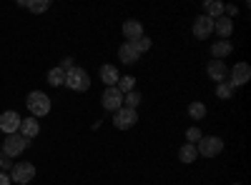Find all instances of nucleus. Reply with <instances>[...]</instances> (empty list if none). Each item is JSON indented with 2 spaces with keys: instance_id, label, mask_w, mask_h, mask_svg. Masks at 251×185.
Returning <instances> with one entry per match:
<instances>
[{
  "instance_id": "obj_28",
  "label": "nucleus",
  "mask_w": 251,
  "mask_h": 185,
  "mask_svg": "<svg viewBox=\"0 0 251 185\" xmlns=\"http://www.w3.org/2000/svg\"><path fill=\"white\" fill-rule=\"evenodd\" d=\"M10 183H13V180H10V175L0 170V185H10Z\"/></svg>"
},
{
  "instance_id": "obj_12",
  "label": "nucleus",
  "mask_w": 251,
  "mask_h": 185,
  "mask_svg": "<svg viewBox=\"0 0 251 185\" xmlns=\"http://www.w3.org/2000/svg\"><path fill=\"white\" fill-rule=\"evenodd\" d=\"M123 35L128 38V43H133V40L143 38V25L138 23V20H126L123 23Z\"/></svg>"
},
{
  "instance_id": "obj_8",
  "label": "nucleus",
  "mask_w": 251,
  "mask_h": 185,
  "mask_svg": "<svg viewBox=\"0 0 251 185\" xmlns=\"http://www.w3.org/2000/svg\"><path fill=\"white\" fill-rule=\"evenodd\" d=\"M136 120H138L136 110H131V108H121V110H116V115H113V125H116L118 130H128V128L136 125Z\"/></svg>"
},
{
  "instance_id": "obj_26",
  "label": "nucleus",
  "mask_w": 251,
  "mask_h": 185,
  "mask_svg": "<svg viewBox=\"0 0 251 185\" xmlns=\"http://www.w3.org/2000/svg\"><path fill=\"white\" fill-rule=\"evenodd\" d=\"M231 93H234V90H231V85H228L226 80H224V83H216V95H219L221 100H228V98H231Z\"/></svg>"
},
{
  "instance_id": "obj_14",
  "label": "nucleus",
  "mask_w": 251,
  "mask_h": 185,
  "mask_svg": "<svg viewBox=\"0 0 251 185\" xmlns=\"http://www.w3.org/2000/svg\"><path fill=\"white\" fill-rule=\"evenodd\" d=\"M38 133H40V123H38L33 115H30V118H25L23 123H20V135H23V138H28V140H30V138H35Z\"/></svg>"
},
{
  "instance_id": "obj_7",
  "label": "nucleus",
  "mask_w": 251,
  "mask_h": 185,
  "mask_svg": "<svg viewBox=\"0 0 251 185\" xmlns=\"http://www.w3.org/2000/svg\"><path fill=\"white\" fill-rule=\"evenodd\" d=\"M249 78H251V68H249V63H236V65L231 68V80H226V83L231 85V90H234V88L246 85V83H249Z\"/></svg>"
},
{
  "instance_id": "obj_17",
  "label": "nucleus",
  "mask_w": 251,
  "mask_h": 185,
  "mask_svg": "<svg viewBox=\"0 0 251 185\" xmlns=\"http://www.w3.org/2000/svg\"><path fill=\"white\" fill-rule=\"evenodd\" d=\"M231 43L228 40H219V43H214L211 45V55L216 58V60H221V58H226V55H231Z\"/></svg>"
},
{
  "instance_id": "obj_15",
  "label": "nucleus",
  "mask_w": 251,
  "mask_h": 185,
  "mask_svg": "<svg viewBox=\"0 0 251 185\" xmlns=\"http://www.w3.org/2000/svg\"><path fill=\"white\" fill-rule=\"evenodd\" d=\"M100 80H103V83H106L108 88H116V83L121 80L116 65H103V68H100Z\"/></svg>"
},
{
  "instance_id": "obj_10",
  "label": "nucleus",
  "mask_w": 251,
  "mask_h": 185,
  "mask_svg": "<svg viewBox=\"0 0 251 185\" xmlns=\"http://www.w3.org/2000/svg\"><path fill=\"white\" fill-rule=\"evenodd\" d=\"M211 33H214V20L206 18V15H199L196 23H194V35H196L199 40H206Z\"/></svg>"
},
{
  "instance_id": "obj_19",
  "label": "nucleus",
  "mask_w": 251,
  "mask_h": 185,
  "mask_svg": "<svg viewBox=\"0 0 251 185\" xmlns=\"http://www.w3.org/2000/svg\"><path fill=\"white\" fill-rule=\"evenodd\" d=\"M196 145H191V143H186V145H181V150H178V158H181V163H194L196 160Z\"/></svg>"
},
{
  "instance_id": "obj_20",
  "label": "nucleus",
  "mask_w": 251,
  "mask_h": 185,
  "mask_svg": "<svg viewBox=\"0 0 251 185\" xmlns=\"http://www.w3.org/2000/svg\"><path fill=\"white\" fill-rule=\"evenodd\" d=\"M48 83L50 85H66V70H63V68L48 70Z\"/></svg>"
},
{
  "instance_id": "obj_27",
  "label": "nucleus",
  "mask_w": 251,
  "mask_h": 185,
  "mask_svg": "<svg viewBox=\"0 0 251 185\" xmlns=\"http://www.w3.org/2000/svg\"><path fill=\"white\" fill-rule=\"evenodd\" d=\"M201 138H203V135H201V130H199V128H188V130H186V140L191 143V145H196V143H199Z\"/></svg>"
},
{
  "instance_id": "obj_25",
  "label": "nucleus",
  "mask_w": 251,
  "mask_h": 185,
  "mask_svg": "<svg viewBox=\"0 0 251 185\" xmlns=\"http://www.w3.org/2000/svg\"><path fill=\"white\" fill-rule=\"evenodd\" d=\"M133 48H136V53L141 55V53H146V50H151V38H138V40H133V43H131Z\"/></svg>"
},
{
  "instance_id": "obj_29",
  "label": "nucleus",
  "mask_w": 251,
  "mask_h": 185,
  "mask_svg": "<svg viewBox=\"0 0 251 185\" xmlns=\"http://www.w3.org/2000/svg\"><path fill=\"white\" fill-rule=\"evenodd\" d=\"M60 68L68 73V70H71V68H75V65H73V60H71V58H66V60H63V65H60Z\"/></svg>"
},
{
  "instance_id": "obj_3",
  "label": "nucleus",
  "mask_w": 251,
  "mask_h": 185,
  "mask_svg": "<svg viewBox=\"0 0 251 185\" xmlns=\"http://www.w3.org/2000/svg\"><path fill=\"white\" fill-rule=\"evenodd\" d=\"M28 148V138H23L20 133H13V135H8L5 140H3V153H5V158H15V155H20Z\"/></svg>"
},
{
  "instance_id": "obj_23",
  "label": "nucleus",
  "mask_w": 251,
  "mask_h": 185,
  "mask_svg": "<svg viewBox=\"0 0 251 185\" xmlns=\"http://www.w3.org/2000/svg\"><path fill=\"white\" fill-rule=\"evenodd\" d=\"M25 8L30 13H46L50 8V3H48V0H33V3H25Z\"/></svg>"
},
{
  "instance_id": "obj_1",
  "label": "nucleus",
  "mask_w": 251,
  "mask_h": 185,
  "mask_svg": "<svg viewBox=\"0 0 251 185\" xmlns=\"http://www.w3.org/2000/svg\"><path fill=\"white\" fill-rule=\"evenodd\" d=\"M25 105H28V110H30L33 118H43V115L50 113V98L46 93H40V90H33L25 98Z\"/></svg>"
},
{
  "instance_id": "obj_22",
  "label": "nucleus",
  "mask_w": 251,
  "mask_h": 185,
  "mask_svg": "<svg viewBox=\"0 0 251 185\" xmlns=\"http://www.w3.org/2000/svg\"><path fill=\"white\" fill-rule=\"evenodd\" d=\"M188 115H191L194 120H201L206 115V105L203 103H191V105H188Z\"/></svg>"
},
{
  "instance_id": "obj_21",
  "label": "nucleus",
  "mask_w": 251,
  "mask_h": 185,
  "mask_svg": "<svg viewBox=\"0 0 251 185\" xmlns=\"http://www.w3.org/2000/svg\"><path fill=\"white\" fill-rule=\"evenodd\" d=\"M138 103H141V95H138L136 90H131V93H126V95H123V108L136 110V108H138Z\"/></svg>"
},
{
  "instance_id": "obj_2",
  "label": "nucleus",
  "mask_w": 251,
  "mask_h": 185,
  "mask_svg": "<svg viewBox=\"0 0 251 185\" xmlns=\"http://www.w3.org/2000/svg\"><path fill=\"white\" fill-rule=\"evenodd\" d=\"M66 85H68L71 90L83 93V90L91 88V78H88V73L83 70V68H71V70L66 73Z\"/></svg>"
},
{
  "instance_id": "obj_30",
  "label": "nucleus",
  "mask_w": 251,
  "mask_h": 185,
  "mask_svg": "<svg viewBox=\"0 0 251 185\" xmlns=\"http://www.w3.org/2000/svg\"><path fill=\"white\" fill-rule=\"evenodd\" d=\"M0 158H3V155H0Z\"/></svg>"
},
{
  "instance_id": "obj_9",
  "label": "nucleus",
  "mask_w": 251,
  "mask_h": 185,
  "mask_svg": "<svg viewBox=\"0 0 251 185\" xmlns=\"http://www.w3.org/2000/svg\"><path fill=\"white\" fill-rule=\"evenodd\" d=\"M100 103H103V108H106V110H113V113H116V110L123 108V93H121L118 88H106Z\"/></svg>"
},
{
  "instance_id": "obj_11",
  "label": "nucleus",
  "mask_w": 251,
  "mask_h": 185,
  "mask_svg": "<svg viewBox=\"0 0 251 185\" xmlns=\"http://www.w3.org/2000/svg\"><path fill=\"white\" fill-rule=\"evenodd\" d=\"M206 73H208V78L211 80H216V83H224L226 80V65H224V60H211L208 63V68H206Z\"/></svg>"
},
{
  "instance_id": "obj_6",
  "label": "nucleus",
  "mask_w": 251,
  "mask_h": 185,
  "mask_svg": "<svg viewBox=\"0 0 251 185\" xmlns=\"http://www.w3.org/2000/svg\"><path fill=\"white\" fill-rule=\"evenodd\" d=\"M20 123H23V118H20L15 110H5L3 115H0V133L5 135H13L20 130Z\"/></svg>"
},
{
  "instance_id": "obj_24",
  "label": "nucleus",
  "mask_w": 251,
  "mask_h": 185,
  "mask_svg": "<svg viewBox=\"0 0 251 185\" xmlns=\"http://www.w3.org/2000/svg\"><path fill=\"white\" fill-rule=\"evenodd\" d=\"M133 83H136V80H133L131 75H126V78H121L118 83H116V88H118V90L126 95V93H131V90H133Z\"/></svg>"
},
{
  "instance_id": "obj_16",
  "label": "nucleus",
  "mask_w": 251,
  "mask_h": 185,
  "mask_svg": "<svg viewBox=\"0 0 251 185\" xmlns=\"http://www.w3.org/2000/svg\"><path fill=\"white\" fill-rule=\"evenodd\" d=\"M118 58L123 60L126 65H133L136 60H138V53H136V48H133L131 43H123V45L118 48Z\"/></svg>"
},
{
  "instance_id": "obj_4",
  "label": "nucleus",
  "mask_w": 251,
  "mask_h": 185,
  "mask_svg": "<svg viewBox=\"0 0 251 185\" xmlns=\"http://www.w3.org/2000/svg\"><path fill=\"white\" fill-rule=\"evenodd\" d=\"M35 178V165L33 163H15L10 168V180H15L18 185H28Z\"/></svg>"
},
{
  "instance_id": "obj_13",
  "label": "nucleus",
  "mask_w": 251,
  "mask_h": 185,
  "mask_svg": "<svg viewBox=\"0 0 251 185\" xmlns=\"http://www.w3.org/2000/svg\"><path fill=\"white\" fill-rule=\"evenodd\" d=\"M214 30H216V33H219V35L226 40L228 35L234 33V20H231V18H226V15L216 18V20H214Z\"/></svg>"
},
{
  "instance_id": "obj_18",
  "label": "nucleus",
  "mask_w": 251,
  "mask_h": 185,
  "mask_svg": "<svg viewBox=\"0 0 251 185\" xmlns=\"http://www.w3.org/2000/svg\"><path fill=\"white\" fill-rule=\"evenodd\" d=\"M203 10H206V18H221L224 15V3H219V0H208V3H203Z\"/></svg>"
},
{
  "instance_id": "obj_5",
  "label": "nucleus",
  "mask_w": 251,
  "mask_h": 185,
  "mask_svg": "<svg viewBox=\"0 0 251 185\" xmlns=\"http://www.w3.org/2000/svg\"><path fill=\"white\" fill-rule=\"evenodd\" d=\"M224 150V140L221 138H201L199 140V145H196V153L203 155V158H216L219 153Z\"/></svg>"
}]
</instances>
